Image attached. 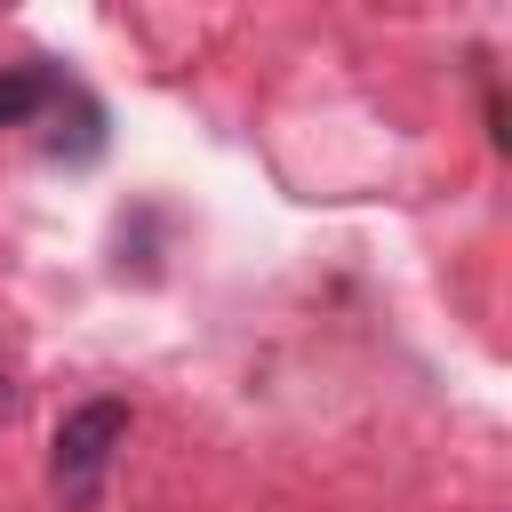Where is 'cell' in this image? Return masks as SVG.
I'll return each mask as SVG.
<instances>
[{
	"label": "cell",
	"instance_id": "obj_1",
	"mask_svg": "<svg viewBox=\"0 0 512 512\" xmlns=\"http://www.w3.org/2000/svg\"><path fill=\"white\" fill-rule=\"evenodd\" d=\"M128 440V400H80L64 424H56V488L72 504L96 496V472L112 464V448Z\"/></svg>",
	"mask_w": 512,
	"mask_h": 512
},
{
	"label": "cell",
	"instance_id": "obj_2",
	"mask_svg": "<svg viewBox=\"0 0 512 512\" xmlns=\"http://www.w3.org/2000/svg\"><path fill=\"white\" fill-rule=\"evenodd\" d=\"M48 96H56V72H40V64H8V72H0V128L32 120Z\"/></svg>",
	"mask_w": 512,
	"mask_h": 512
},
{
	"label": "cell",
	"instance_id": "obj_3",
	"mask_svg": "<svg viewBox=\"0 0 512 512\" xmlns=\"http://www.w3.org/2000/svg\"><path fill=\"white\" fill-rule=\"evenodd\" d=\"M72 128H56V160H96L104 152V104L96 96H64Z\"/></svg>",
	"mask_w": 512,
	"mask_h": 512
}]
</instances>
